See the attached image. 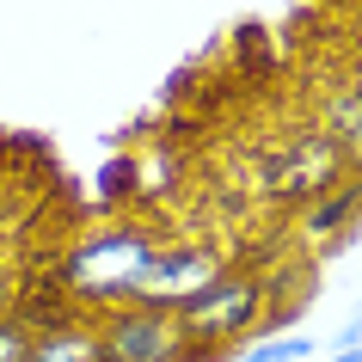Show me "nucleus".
Here are the masks:
<instances>
[{"label":"nucleus","instance_id":"obj_1","mask_svg":"<svg viewBox=\"0 0 362 362\" xmlns=\"http://www.w3.org/2000/svg\"><path fill=\"white\" fill-rule=\"evenodd\" d=\"M153 252H160V240H153L141 221H105V228H86L68 246V258L56 264V283L62 295L80 307V313H111V307L135 301V288H141V276H148Z\"/></svg>","mask_w":362,"mask_h":362},{"label":"nucleus","instance_id":"obj_2","mask_svg":"<svg viewBox=\"0 0 362 362\" xmlns=\"http://www.w3.org/2000/svg\"><path fill=\"white\" fill-rule=\"evenodd\" d=\"M172 320H178V338H185V362H228L252 338L270 332L264 276L246 264H221Z\"/></svg>","mask_w":362,"mask_h":362},{"label":"nucleus","instance_id":"obj_3","mask_svg":"<svg viewBox=\"0 0 362 362\" xmlns=\"http://www.w3.org/2000/svg\"><path fill=\"white\" fill-rule=\"evenodd\" d=\"M338 178H350L338 141H332V135H320V129H301L283 153H270L264 166H258V191H264L270 203L301 209V203H313L320 191H332Z\"/></svg>","mask_w":362,"mask_h":362},{"label":"nucleus","instance_id":"obj_4","mask_svg":"<svg viewBox=\"0 0 362 362\" xmlns=\"http://www.w3.org/2000/svg\"><path fill=\"white\" fill-rule=\"evenodd\" d=\"M98 344H105V362H185L178 320L166 307H141V301L98 313Z\"/></svg>","mask_w":362,"mask_h":362},{"label":"nucleus","instance_id":"obj_5","mask_svg":"<svg viewBox=\"0 0 362 362\" xmlns=\"http://www.w3.org/2000/svg\"><path fill=\"white\" fill-rule=\"evenodd\" d=\"M215 270H221V258H215L209 246H160V252H153V264H148V276H141V288H135V301L178 313Z\"/></svg>","mask_w":362,"mask_h":362},{"label":"nucleus","instance_id":"obj_6","mask_svg":"<svg viewBox=\"0 0 362 362\" xmlns=\"http://www.w3.org/2000/svg\"><path fill=\"white\" fill-rule=\"evenodd\" d=\"M356 215H362V178L350 172V178H338L332 191H320L313 203H301L295 209V240H307V246H350L356 240Z\"/></svg>","mask_w":362,"mask_h":362},{"label":"nucleus","instance_id":"obj_7","mask_svg":"<svg viewBox=\"0 0 362 362\" xmlns=\"http://www.w3.org/2000/svg\"><path fill=\"white\" fill-rule=\"evenodd\" d=\"M25 362H105L98 320H93V313H74V320H62V325H49V332H37Z\"/></svg>","mask_w":362,"mask_h":362},{"label":"nucleus","instance_id":"obj_8","mask_svg":"<svg viewBox=\"0 0 362 362\" xmlns=\"http://www.w3.org/2000/svg\"><path fill=\"white\" fill-rule=\"evenodd\" d=\"M320 135H332L338 141V153H344V166L362 178V86H344L332 105H325V117H320Z\"/></svg>","mask_w":362,"mask_h":362},{"label":"nucleus","instance_id":"obj_9","mask_svg":"<svg viewBox=\"0 0 362 362\" xmlns=\"http://www.w3.org/2000/svg\"><path fill=\"white\" fill-rule=\"evenodd\" d=\"M320 344L307 338V332H264V338H252L240 350V362H313Z\"/></svg>","mask_w":362,"mask_h":362},{"label":"nucleus","instance_id":"obj_10","mask_svg":"<svg viewBox=\"0 0 362 362\" xmlns=\"http://www.w3.org/2000/svg\"><path fill=\"white\" fill-rule=\"evenodd\" d=\"M129 191H141V160L135 153H117L105 166V203H123Z\"/></svg>","mask_w":362,"mask_h":362},{"label":"nucleus","instance_id":"obj_11","mask_svg":"<svg viewBox=\"0 0 362 362\" xmlns=\"http://www.w3.org/2000/svg\"><path fill=\"white\" fill-rule=\"evenodd\" d=\"M25 356H31V332L6 313V320H0V362H25Z\"/></svg>","mask_w":362,"mask_h":362},{"label":"nucleus","instance_id":"obj_12","mask_svg":"<svg viewBox=\"0 0 362 362\" xmlns=\"http://www.w3.org/2000/svg\"><path fill=\"white\" fill-rule=\"evenodd\" d=\"M356 344H362V307H356V313H350V320L338 325V338H332V350H356Z\"/></svg>","mask_w":362,"mask_h":362},{"label":"nucleus","instance_id":"obj_13","mask_svg":"<svg viewBox=\"0 0 362 362\" xmlns=\"http://www.w3.org/2000/svg\"><path fill=\"white\" fill-rule=\"evenodd\" d=\"M13 295H19V288H13V283H6V276H0V320L13 313Z\"/></svg>","mask_w":362,"mask_h":362}]
</instances>
